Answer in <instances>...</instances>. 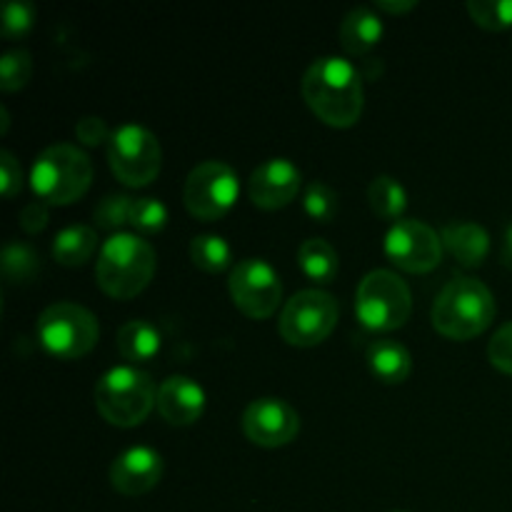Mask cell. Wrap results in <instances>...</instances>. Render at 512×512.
<instances>
[{"instance_id":"7402d4cb","label":"cell","mask_w":512,"mask_h":512,"mask_svg":"<svg viewBox=\"0 0 512 512\" xmlns=\"http://www.w3.org/2000/svg\"><path fill=\"white\" fill-rule=\"evenodd\" d=\"M298 268L313 283L328 285L338 278L340 258L325 238H308L298 248Z\"/></svg>"},{"instance_id":"836d02e7","label":"cell","mask_w":512,"mask_h":512,"mask_svg":"<svg viewBox=\"0 0 512 512\" xmlns=\"http://www.w3.org/2000/svg\"><path fill=\"white\" fill-rule=\"evenodd\" d=\"M23 188V168L10 150L0 153V190L5 198H13Z\"/></svg>"},{"instance_id":"83f0119b","label":"cell","mask_w":512,"mask_h":512,"mask_svg":"<svg viewBox=\"0 0 512 512\" xmlns=\"http://www.w3.org/2000/svg\"><path fill=\"white\" fill-rule=\"evenodd\" d=\"M133 200L125 193H110L103 200H98L93 208V220L100 230H113L120 233L123 225H130V210H133Z\"/></svg>"},{"instance_id":"1f68e13d","label":"cell","mask_w":512,"mask_h":512,"mask_svg":"<svg viewBox=\"0 0 512 512\" xmlns=\"http://www.w3.org/2000/svg\"><path fill=\"white\" fill-rule=\"evenodd\" d=\"M488 358L495 368L512 375V320L493 333L488 343Z\"/></svg>"},{"instance_id":"3957f363","label":"cell","mask_w":512,"mask_h":512,"mask_svg":"<svg viewBox=\"0 0 512 512\" xmlns=\"http://www.w3.org/2000/svg\"><path fill=\"white\" fill-rule=\"evenodd\" d=\"M433 328L450 340H470L495 320V298L488 285L470 275L450 280L433 303Z\"/></svg>"},{"instance_id":"d6a6232c","label":"cell","mask_w":512,"mask_h":512,"mask_svg":"<svg viewBox=\"0 0 512 512\" xmlns=\"http://www.w3.org/2000/svg\"><path fill=\"white\" fill-rule=\"evenodd\" d=\"M110 135H113V130H108L105 120L98 118V115H85V118H80L75 123V138L83 145H90V148L100 143H108Z\"/></svg>"},{"instance_id":"f546056e","label":"cell","mask_w":512,"mask_h":512,"mask_svg":"<svg viewBox=\"0 0 512 512\" xmlns=\"http://www.w3.org/2000/svg\"><path fill=\"white\" fill-rule=\"evenodd\" d=\"M468 13L480 28L505 30L512 25V0H468Z\"/></svg>"},{"instance_id":"9a60e30c","label":"cell","mask_w":512,"mask_h":512,"mask_svg":"<svg viewBox=\"0 0 512 512\" xmlns=\"http://www.w3.org/2000/svg\"><path fill=\"white\" fill-rule=\"evenodd\" d=\"M163 455L150 445H130L110 465V483L120 495H145L163 478Z\"/></svg>"},{"instance_id":"8992f818","label":"cell","mask_w":512,"mask_h":512,"mask_svg":"<svg viewBox=\"0 0 512 512\" xmlns=\"http://www.w3.org/2000/svg\"><path fill=\"white\" fill-rule=\"evenodd\" d=\"M413 310L408 283L393 270H370L355 288V315L360 323L378 333L403 328Z\"/></svg>"},{"instance_id":"8d00e7d4","label":"cell","mask_w":512,"mask_h":512,"mask_svg":"<svg viewBox=\"0 0 512 512\" xmlns=\"http://www.w3.org/2000/svg\"><path fill=\"white\" fill-rule=\"evenodd\" d=\"M500 260H503L505 268L512 270V223L505 228L503 235V250H500Z\"/></svg>"},{"instance_id":"277c9868","label":"cell","mask_w":512,"mask_h":512,"mask_svg":"<svg viewBox=\"0 0 512 512\" xmlns=\"http://www.w3.org/2000/svg\"><path fill=\"white\" fill-rule=\"evenodd\" d=\"M93 163L78 145L55 143L40 150L30 168V188L48 205H70L88 193Z\"/></svg>"},{"instance_id":"ac0fdd59","label":"cell","mask_w":512,"mask_h":512,"mask_svg":"<svg viewBox=\"0 0 512 512\" xmlns=\"http://www.w3.org/2000/svg\"><path fill=\"white\" fill-rule=\"evenodd\" d=\"M383 20L368 5H355L340 20V45L350 55H368L383 38Z\"/></svg>"},{"instance_id":"52a82bcc","label":"cell","mask_w":512,"mask_h":512,"mask_svg":"<svg viewBox=\"0 0 512 512\" xmlns=\"http://www.w3.org/2000/svg\"><path fill=\"white\" fill-rule=\"evenodd\" d=\"M40 345L60 360H73L90 353L98 343V318L85 305L60 300L38 315L35 325Z\"/></svg>"},{"instance_id":"6da1fadb","label":"cell","mask_w":512,"mask_h":512,"mask_svg":"<svg viewBox=\"0 0 512 512\" xmlns=\"http://www.w3.org/2000/svg\"><path fill=\"white\" fill-rule=\"evenodd\" d=\"M300 93L308 108L333 128H350L363 115V75L340 55L315 58L300 80Z\"/></svg>"},{"instance_id":"7c38bea8","label":"cell","mask_w":512,"mask_h":512,"mask_svg":"<svg viewBox=\"0 0 512 512\" xmlns=\"http://www.w3.org/2000/svg\"><path fill=\"white\" fill-rule=\"evenodd\" d=\"M383 250L393 265L405 273H430L443 260V238L428 223L400 218L388 228Z\"/></svg>"},{"instance_id":"ba28073f","label":"cell","mask_w":512,"mask_h":512,"mask_svg":"<svg viewBox=\"0 0 512 512\" xmlns=\"http://www.w3.org/2000/svg\"><path fill=\"white\" fill-rule=\"evenodd\" d=\"M108 163L115 178L128 188H143L163 168L160 140L140 123H123L108 140Z\"/></svg>"},{"instance_id":"9c48e42d","label":"cell","mask_w":512,"mask_h":512,"mask_svg":"<svg viewBox=\"0 0 512 512\" xmlns=\"http://www.w3.org/2000/svg\"><path fill=\"white\" fill-rule=\"evenodd\" d=\"M338 313V300L328 290H300L283 305L278 330L285 343L295 348H313L328 340L338 325Z\"/></svg>"},{"instance_id":"4fadbf2b","label":"cell","mask_w":512,"mask_h":512,"mask_svg":"<svg viewBox=\"0 0 512 512\" xmlns=\"http://www.w3.org/2000/svg\"><path fill=\"white\" fill-rule=\"evenodd\" d=\"M243 433L260 448H280L300 433V415L280 398H258L243 410Z\"/></svg>"},{"instance_id":"d4e9b609","label":"cell","mask_w":512,"mask_h":512,"mask_svg":"<svg viewBox=\"0 0 512 512\" xmlns=\"http://www.w3.org/2000/svg\"><path fill=\"white\" fill-rule=\"evenodd\" d=\"M303 210L315 223H333L340 213V198L323 180H310L303 188Z\"/></svg>"},{"instance_id":"44dd1931","label":"cell","mask_w":512,"mask_h":512,"mask_svg":"<svg viewBox=\"0 0 512 512\" xmlns=\"http://www.w3.org/2000/svg\"><path fill=\"white\" fill-rule=\"evenodd\" d=\"M163 335L150 320H128L118 330V353L130 363H145L160 353Z\"/></svg>"},{"instance_id":"e575fe53","label":"cell","mask_w":512,"mask_h":512,"mask_svg":"<svg viewBox=\"0 0 512 512\" xmlns=\"http://www.w3.org/2000/svg\"><path fill=\"white\" fill-rule=\"evenodd\" d=\"M18 220H20V228H23L28 235L40 233L50 220V205L45 203V200H30V203L23 205Z\"/></svg>"},{"instance_id":"484cf974","label":"cell","mask_w":512,"mask_h":512,"mask_svg":"<svg viewBox=\"0 0 512 512\" xmlns=\"http://www.w3.org/2000/svg\"><path fill=\"white\" fill-rule=\"evenodd\" d=\"M3 275L8 283H25V280H33L35 273L40 270V260L35 255V250L30 245L15 243L10 240L3 248Z\"/></svg>"},{"instance_id":"2e32d148","label":"cell","mask_w":512,"mask_h":512,"mask_svg":"<svg viewBox=\"0 0 512 512\" xmlns=\"http://www.w3.org/2000/svg\"><path fill=\"white\" fill-rule=\"evenodd\" d=\"M160 418L170 425H193L205 413V390L188 375H170L158 385Z\"/></svg>"},{"instance_id":"cb8c5ba5","label":"cell","mask_w":512,"mask_h":512,"mask_svg":"<svg viewBox=\"0 0 512 512\" xmlns=\"http://www.w3.org/2000/svg\"><path fill=\"white\" fill-rule=\"evenodd\" d=\"M190 260L205 273H223L233 265V248L223 235L203 233L190 240Z\"/></svg>"},{"instance_id":"e0dca14e","label":"cell","mask_w":512,"mask_h":512,"mask_svg":"<svg viewBox=\"0 0 512 512\" xmlns=\"http://www.w3.org/2000/svg\"><path fill=\"white\" fill-rule=\"evenodd\" d=\"M443 248L458 260L463 268H478L490 253V235L483 225L473 220H453L440 230Z\"/></svg>"},{"instance_id":"d590c367","label":"cell","mask_w":512,"mask_h":512,"mask_svg":"<svg viewBox=\"0 0 512 512\" xmlns=\"http://www.w3.org/2000/svg\"><path fill=\"white\" fill-rule=\"evenodd\" d=\"M375 5L385 13H408L415 8V0H378Z\"/></svg>"},{"instance_id":"8fae6325","label":"cell","mask_w":512,"mask_h":512,"mask_svg":"<svg viewBox=\"0 0 512 512\" xmlns=\"http://www.w3.org/2000/svg\"><path fill=\"white\" fill-rule=\"evenodd\" d=\"M230 298L235 308L253 320L270 318L283 300V283L265 258H243L230 268Z\"/></svg>"},{"instance_id":"7a4b0ae2","label":"cell","mask_w":512,"mask_h":512,"mask_svg":"<svg viewBox=\"0 0 512 512\" xmlns=\"http://www.w3.org/2000/svg\"><path fill=\"white\" fill-rule=\"evenodd\" d=\"M155 250L148 240L135 233H113L95 260V280L110 298L130 300L148 288L155 275Z\"/></svg>"},{"instance_id":"4dcf8cb0","label":"cell","mask_w":512,"mask_h":512,"mask_svg":"<svg viewBox=\"0 0 512 512\" xmlns=\"http://www.w3.org/2000/svg\"><path fill=\"white\" fill-rule=\"evenodd\" d=\"M35 8L28 0H10L3 8V35L8 40H18L33 28Z\"/></svg>"},{"instance_id":"603a6c76","label":"cell","mask_w":512,"mask_h":512,"mask_svg":"<svg viewBox=\"0 0 512 512\" xmlns=\"http://www.w3.org/2000/svg\"><path fill=\"white\" fill-rule=\"evenodd\" d=\"M370 208L383 220H400L408 208V193L393 175H378L368 185Z\"/></svg>"},{"instance_id":"4316f807","label":"cell","mask_w":512,"mask_h":512,"mask_svg":"<svg viewBox=\"0 0 512 512\" xmlns=\"http://www.w3.org/2000/svg\"><path fill=\"white\" fill-rule=\"evenodd\" d=\"M168 205L160 198H135L130 210V228L140 235H158L168 225Z\"/></svg>"},{"instance_id":"5bb4252c","label":"cell","mask_w":512,"mask_h":512,"mask_svg":"<svg viewBox=\"0 0 512 512\" xmlns=\"http://www.w3.org/2000/svg\"><path fill=\"white\" fill-rule=\"evenodd\" d=\"M303 185V173L290 158H268L250 173L248 195L258 208L275 210L288 205Z\"/></svg>"},{"instance_id":"30bf717a","label":"cell","mask_w":512,"mask_h":512,"mask_svg":"<svg viewBox=\"0 0 512 512\" xmlns=\"http://www.w3.org/2000/svg\"><path fill=\"white\" fill-rule=\"evenodd\" d=\"M240 180L223 160H203L188 173L183 185V203L198 220H218L235 205Z\"/></svg>"},{"instance_id":"5b68a950","label":"cell","mask_w":512,"mask_h":512,"mask_svg":"<svg viewBox=\"0 0 512 512\" xmlns=\"http://www.w3.org/2000/svg\"><path fill=\"white\" fill-rule=\"evenodd\" d=\"M158 403V385L150 373L135 365H115L95 383V408L118 428H133L150 415Z\"/></svg>"},{"instance_id":"f1b7e54d","label":"cell","mask_w":512,"mask_h":512,"mask_svg":"<svg viewBox=\"0 0 512 512\" xmlns=\"http://www.w3.org/2000/svg\"><path fill=\"white\" fill-rule=\"evenodd\" d=\"M30 75H33V58H30L28 50L13 48L0 55V88L5 93L25 88Z\"/></svg>"},{"instance_id":"d6986e66","label":"cell","mask_w":512,"mask_h":512,"mask_svg":"<svg viewBox=\"0 0 512 512\" xmlns=\"http://www.w3.org/2000/svg\"><path fill=\"white\" fill-rule=\"evenodd\" d=\"M368 365L373 370V375L378 380L388 385L405 383L413 370V358H410V350L405 348L400 340L393 338H378L370 343L368 348Z\"/></svg>"},{"instance_id":"ffe728a7","label":"cell","mask_w":512,"mask_h":512,"mask_svg":"<svg viewBox=\"0 0 512 512\" xmlns=\"http://www.w3.org/2000/svg\"><path fill=\"white\" fill-rule=\"evenodd\" d=\"M95 248H98V233L83 223L65 225L53 238V258L65 268H78V265L88 263Z\"/></svg>"},{"instance_id":"74e56055","label":"cell","mask_w":512,"mask_h":512,"mask_svg":"<svg viewBox=\"0 0 512 512\" xmlns=\"http://www.w3.org/2000/svg\"><path fill=\"white\" fill-rule=\"evenodd\" d=\"M0 118H3V128H0V133H5V130H8V110H5L3 105H0Z\"/></svg>"}]
</instances>
